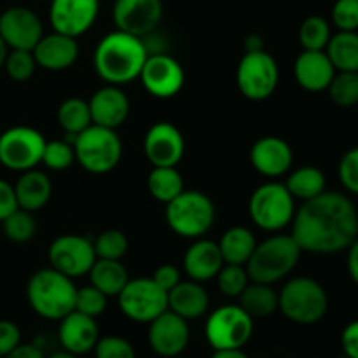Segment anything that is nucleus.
<instances>
[{
    "instance_id": "obj_1",
    "label": "nucleus",
    "mask_w": 358,
    "mask_h": 358,
    "mask_svg": "<svg viewBox=\"0 0 358 358\" xmlns=\"http://www.w3.org/2000/svg\"><path fill=\"white\" fill-rule=\"evenodd\" d=\"M290 226V234L303 252L317 255L339 254L358 236V212L346 194L324 191L296 210Z\"/></svg>"
},
{
    "instance_id": "obj_2",
    "label": "nucleus",
    "mask_w": 358,
    "mask_h": 358,
    "mask_svg": "<svg viewBox=\"0 0 358 358\" xmlns=\"http://www.w3.org/2000/svg\"><path fill=\"white\" fill-rule=\"evenodd\" d=\"M147 56L149 51L143 38L114 30L98 42L93 65L101 80L112 86H124L138 79Z\"/></svg>"
},
{
    "instance_id": "obj_3",
    "label": "nucleus",
    "mask_w": 358,
    "mask_h": 358,
    "mask_svg": "<svg viewBox=\"0 0 358 358\" xmlns=\"http://www.w3.org/2000/svg\"><path fill=\"white\" fill-rule=\"evenodd\" d=\"M77 287L72 278L52 268L38 269L27 285V299L31 310L45 320L59 322L76 308Z\"/></svg>"
},
{
    "instance_id": "obj_4",
    "label": "nucleus",
    "mask_w": 358,
    "mask_h": 358,
    "mask_svg": "<svg viewBox=\"0 0 358 358\" xmlns=\"http://www.w3.org/2000/svg\"><path fill=\"white\" fill-rule=\"evenodd\" d=\"M303 250L292 234H273L257 243L245 264L250 282L275 285L296 269Z\"/></svg>"
},
{
    "instance_id": "obj_5",
    "label": "nucleus",
    "mask_w": 358,
    "mask_h": 358,
    "mask_svg": "<svg viewBox=\"0 0 358 358\" xmlns=\"http://www.w3.org/2000/svg\"><path fill=\"white\" fill-rule=\"evenodd\" d=\"M278 310L297 325H315L327 315L329 296L310 276L290 278L278 292Z\"/></svg>"
},
{
    "instance_id": "obj_6",
    "label": "nucleus",
    "mask_w": 358,
    "mask_h": 358,
    "mask_svg": "<svg viewBox=\"0 0 358 358\" xmlns=\"http://www.w3.org/2000/svg\"><path fill=\"white\" fill-rule=\"evenodd\" d=\"M69 142L76 150V161L93 175L114 170L122 157V142L117 131L105 126L91 124Z\"/></svg>"
},
{
    "instance_id": "obj_7",
    "label": "nucleus",
    "mask_w": 358,
    "mask_h": 358,
    "mask_svg": "<svg viewBox=\"0 0 358 358\" xmlns=\"http://www.w3.org/2000/svg\"><path fill=\"white\" fill-rule=\"evenodd\" d=\"M166 222L175 234L189 240L203 238L215 222L212 199L199 191H182L166 205Z\"/></svg>"
},
{
    "instance_id": "obj_8",
    "label": "nucleus",
    "mask_w": 358,
    "mask_h": 358,
    "mask_svg": "<svg viewBox=\"0 0 358 358\" xmlns=\"http://www.w3.org/2000/svg\"><path fill=\"white\" fill-rule=\"evenodd\" d=\"M296 199L282 182H266L252 192L248 213L252 222L268 233H280L296 215Z\"/></svg>"
},
{
    "instance_id": "obj_9",
    "label": "nucleus",
    "mask_w": 358,
    "mask_h": 358,
    "mask_svg": "<svg viewBox=\"0 0 358 358\" xmlns=\"http://www.w3.org/2000/svg\"><path fill=\"white\" fill-rule=\"evenodd\" d=\"M280 83L278 62L266 49L245 52L236 69V84L247 100H268Z\"/></svg>"
},
{
    "instance_id": "obj_10",
    "label": "nucleus",
    "mask_w": 358,
    "mask_h": 358,
    "mask_svg": "<svg viewBox=\"0 0 358 358\" xmlns=\"http://www.w3.org/2000/svg\"><path fill=\"white\" fill-rule=\"evenodd\" d=\"M254 334V318L240 304H226L210 313L205 325L206 341L213 350L243 348Z\"/></svg>"
},
{
    "instance_id": "obj_11",
    "label": "nucleus",
    "mask_w": 358,
    "mask_h": 358,
    "mask_svg": "<svg viewBox=\"0 0 358 358\" xmlns=\"http://www.w3.org/2000/svg\"><path fill=\"white\" fill-rule=\"evenodd\" d=\"M48 140L30 126H13L0 135V164L7 170L27 171L37 168Z\"/></svg>"
},
{
    "instance_id": "obj_12",
    "label": "nucleus",
    "mask_w": 358,
    "mask_h": 358,
    "mask_svg": "<svg viewBox=\"0 0 358 358\" xmlns=\"http://www.w3.org/2000/svg\"><path fill=\"white\" fill-rule=\"evenodd\" d=\"M119 310L129 320L150 324L163 311L168 310V292L156 285L152 278L129 280L117 296Z\"/></svg>"
},
{
    "instance_id": "obj_13",
    "label": "nucleus",
    "mask_w": 358,
    "mask_h": 358,
    "mask_svg": "<svg viewBox=\"0 0 358 358\" xmlns=\"http://www.w3.org/2000/svg\"><path fill=\"white\" fill-rule=\"evenodd\" d=\"M49 264L69 278H79L90 273L96 261L93 241L79 234H62L56 238L48 250Z\"/></svg>"
},
{
    "instance_id": "obj_14",
    "label": "nucleus",
    "mask_w": 358,
    "mask_h": 358,
    "mask_svg": "<svg viewBox=\"0 0 358 358\" xmlns=\"http://www.w3.org/2000/svg\"><path fill=\"white\" fill-rule=\"evenodd\" d=\"M138 79L154 98L168 100L177 96L185 83V72L180 63L166 52H150L142 66Z\"/></svg>"
},
{
    "instance_id": "obj_15",
    "label": "nucleus",
    "mask_w": 358,
    "mask_h": 358,
    "mask_svg": "<svg viewBox=\"0 0 358 358\" xmlns=\"http://www.w3.org/2000/svg\"><path fill=\"white\" fill-rule=\"evenodd\" d=\"M115 28L135 37L145 38L154 34L163 20L161 0H115L112 10Z\"/></svg>"
},
{
    "instance_id": "obj_16",
    "label": "nucleus",
    "mask_w": 358,
    "mask_h": 358,
    "mask_svg": "<svg viewBox=\"0 0 358 358\" xmlns=\"http://www.w3.org/2000/svg\"><path fill=\"white\" fill-rule=\"evenodd\" d=\"M147 339L157 357L175 358L182 355L189 346L191 331L185 318L166 310L150 322Z\"/></svg>"
},
{
    "instance_id": "obj_17",
    "label": "nucleus",
    "mask_w": 358,
    "mask_h": 358,
    "mask_svg": "<svg viewBox=\"0 0 358 358\" xmlns=\"http://www.w3.org/2000/svg\"><path fill=\"white\" fill-rule=\"evenodd\" d=\"M42 35L41 17L28 7H9L0 14V37L9 49L34 51Z\"/></svg>"
},
{
    "instance_id": "obj_18",
    "label": "nucleus",
    "mask_w": 358,
    "mask_h": 358,
    "mask_svg": "<svg viewBox=\"0 0 358 358\" xmlns=\"http://www.w3.org/2000/svg\"><path fill=\"white\" fill-rule=\"evenodd\" d=\"M100 0H51L49 23L52 30L70 37H80L96 21Z\"/></svg>"
},
{
    "instance_id": "obj_19",
    "label": "nucleus",
    "mask_w": 358,
    "mask_h": 358,
    "mask_svg": "<svg viewBox=\"0 0 358 358\" xmlns=\"http://www.w3.org/2000/svg\"><path fill=\"white\" fill-rule=\"evenodd\" d=\"M185 152L180 129L168 121H159L143 136V154L152 166H177Z\"/></svg>"
},
{
    "instance_id": "obj_20",
    "label": "nucleus",
    "mask_w": 358,
    "mask_h": 358,
    "mask_svg": "<svg viewBox=\"0 0 358 358\" xmlns=\"http://www.w3.org/2000/svg\"><path fill=\"white\" fill-rule=\"evenodd\" d=\"M250 163L261 175L269 178L283 177L294 164V150L280 136H262L252 145Z\"/></svg>"
},
{
    "instance_id": "obj_21",
    "label": "nucleus",
    "mask_w": 358,
    "mask_h": 358,
    "mask_svg": "<svg viewBox=\"0 0 358 358\" xmlns=\"http://www.w3.org/2000/svg\"><path fill=\"white\" fill-rule=\"evenodd\" d=\"M58 339L62 348L73 355L80 357L93 352L100 339L96 318H91L73 310L72 313L59 320Z\"/></svg>"
},
{
    "instance_id": "obj_22",
    "label": "nucleus",
    "mask_w": 358,
    "mask_h": 358,
    "mask_svg": "<svg viewBox=\"0 0 358 358\" xmlns=\"http://www.w3.org/2000/svg\"><path fill=\"white\" fill-rule=\"evenodd\" d=\"M31 52H34L37 66L49 70V72H62V70L70 69L77 62L79 44H77L76 37L52 31L49 35H42Z\"/></svg>"
},
{
    "instance_id": "obj_23",
    "label": "nucleus",
    "mask_w": 358,
    "mask_h": 358,
    "mask_svg": "<svg viewBox=\"0 0 358 358\" xmlns=\"http://www.w3.org/2000/svg\"><path fill=\"white\" fill-rule=\"evenodd\" d=\"M87 103H90L93 124L105 126V128L117 129L119 126L124 124L129 115V100L121 86L107 84L100 87L94 91Z\"/></svg>"
},
{
    "instance_id": "obj_24",
    "label": "nucleus",
    "mask_w": 358,
    "mask_h": 358,
    "mask_svg": "<svg viewBox=\"0 0 358 358\" xmlns=\"http://www.w3.org/2000/svg\"><path fill=\"white\" fill-rule=\"evenodd\" d=\"M334 76L336 69L325 51H304L303 49L294 63V77L297 84L310 93L327 91Z\"/></svg>"
},
{
    "instance_id": "obj_25",
    "label": "nucleus",
    "mask_w": 358,
    "mask_h": 358,
    "mask_svg": "<svg viewBox=\"0 0 358 358\" xmlns=\"http://www.w3.org/2000/svg\"><path fill=\"white\" fill-rule=\"evenodd\" d=\"M222 266L224 259L219 243L212 240L198 238L189 245L184 254V271L194 282H210L219 275Z\"/></svg>"
},
{
    "instance_id": "obj_26",
    "label": "nucleus",
    "mask_w": 358,
    "mask_h": 358,
    "mask_svg": "<svg viewBox=\"0 0 358 358\" xmlns=\"http://www.w3.org/2000/svg\"><path fill=\"white\" fill-rule=\"evenodd\" d=\"M14 187L16 194L17 208H23L27 212H38L49 203L52 196V182L48 173L31 168V170L21 171V177L17 178Z\"/></svg>"
},
{
    "instance_id": "obj_27",
    "label": "nucleus",
    "mask_w": 358,
    "mask_h": 358,
    "mask_svg": "<svg viewBox=\"0 0 358 358\" xmlns=\"http://www.w3.org/2000/svg\"><path fill=\"white\" fill-rule=\"evenodd\" d=\"M210 296L203 285L194 280L180 282L168 292V310L185 320L201 318L208 311Z\"/></svg>"
},
{
    "instance_id": "obj_28",
    "label": "nucleus",
    "mask_w": 358,
    "mask_h": 358,
    "mask_svg": "<svg viewBox=\"0 0 358 358\" xmlns=\"http://www.w3.org/2000/svg\"><path fill=\"white\" fill-rule=\"evenodd\" d=\"M87 276H90L91 285L101 290L107 297H117L129 282L128 269L124 268V264L112 259H96Z\"/></svg>"
},
{
    "instance_id": "obj_29",
    "label": "nucleus",
    "mask_w": 358,
    "mask_h": 358,
    "mask_svg": "<svg viewBox=\"0 0 358 358\" xmlns=\"http://www.w3.org/2000/svg\"><path fill=\"white\" fill-rule=\"evenodd\" d=\"M255 247H257V240L254 233L243 226L229 227L219 241L224 264L245 266L254 254Z\"/></svg>"
},
{
    "instance_id": "obj_30",
    "label": "nucleus",
    "mask_w": 358,
    "mask_h": 358,
    "mask_svg": "<svg viewBox=\"0 0 358 358\" xmlns=\"http://www.w3.org/2000/svg\"><path fill=\"white\" fill-rule=\"evenodd\" d=\"M289 177L283 182L294 199L310 201L322 192L327 191V178L324 171L317 166H301L297 170L289 171Z\"/></svg>"
},
{
    "instance_id": "obj_31",
    "label": "nucleus",
    "mask_w": 358,
    "mask_h": 358,
    "mask_svg": "<svg viewBox=\"0 0 358 358\" xmlns=\"http://www.w3.org/2000/svg\"><path fill=\"white\" fill-rule=\"evenodd\" d=\"M336 72H358V31H338L325 48Z\"/></svg>"
},
{
    "instance_id": "obj_32",
    "label": "nucleus",
    "mask_w": 358,
    "mask_h": 358,
    "mask_svg": "<svg viewBox=\"0 0 358 358\" xmlns=\"http://www.w3.org/2000/svg\"><path fill=\"white\" fill-rule=\"evenodd\" d=\"M238 299L252 318L271 317L278 310V292L268 283L250 282Z\"/></svg>"
},
{
    "instance_id": "obj_33",
    "label": "nucleus",
    "mask_w": 358,
    "mask_h": 358,
    "mask_svg": "<svg viewBox=\"0 0 358 358\" xmlns=\"http://www.w3.org/2000/svg\"><path fill=\"white\" fill-rule=\"evenodd\" d=\"M147 189L156 201L168 205L184 191V178L177 166H152L147 177Z\"/></svg>"
},
{
    "instance_id": "obj_34",
    "label": "nucleus",
    "mask_w": 358,
    "mask_h": 358,
    "mask_svg": "<svg viewBox=\"0 0 358 358\" xmlns=\"http://www.w3.org/2000/svg\"><path fill=\"white\" fill-rule=\"evenodd\" d=\"M58 124L62 126L65 135L70 136V138L79 135L80 131H84V129L93 124L90 103L77 96L66 98L58 107Z\"/></svg>"
},
{
    "instance_id": "obj_35",
    "label": "nucleus",
    "mask_w": 358,
    "mask_h": 358,
    "mask_svg": "<svg viewBox=\"0 0 358 358\" xmlns=\"http://www.w3.org/2000/svg\"><path fill=\"white\" fill-rule=\"evenodd\" d=\"M299 44L304 51H325L332 37L331 23L322 16H308L299 27Z\"/></svg>"
},
{
    "instance_id": "obj_36",
    "label": "nucleus",
    "mask_w": 358,
    "mask_h": 358,
    "mask_svg": "<svg viewBox=\"0 0 358 358\" xmlns=\"http://www.w3.org/2000/svg\"><path fill=\"white\" fill-rule=\"evenodd\" d=\"M332 103L341 108L358 105V72H336L327 87Z\"/></svg>"
},
{
    "instance_id": "obj_37",
    "label": "nucleus",
    "mask_w": 358,
    "mask_h": 358,
    "mask_svg": "<svg viewBox=\"0 0 358 358\" xmlns=\"http://www.w3.org/2000/svg\"><path fill=\"white\" fill-rule=\"evenodd\" d=\"M3 234L14 243H27L37 233V222L34 219V213L27 212L23 208H16L10 215L2 220Z\"/></svg>"
},
{
    "instance_id": "obj_38",
    "label": "nucleus",
    "mask_w": 358,
    "mask_h": 358,
    "mask_svg": "<svg viewBox=\"0 0 358 358\" xmlns=\"http://www.w3.org/2000/svg\"><path fill=\"white\" fill-rule=\"evenodd\" d=\"M96 259H112L121 261L129 248V241L126 234L119 229H107L98 234L93 241Z\"/></svg>"
},
{
    "instance_id": "obj_39",
    "label": "nucleus",
    "mask_w": 358,
    "mask_h": 358,
    "mask_svg": "<svg viewBox=\"0 0 358 358\" xmlns=\"http://www.w3.org/2000/svg\"><path fill=\"white\" fill-rule=\"evenodd\" d=\"M3 69H6L7 76L16 83H27L34 77L35 69H37V62L31 51H24V49H9L3 62Z\"/></svg>"
},
{
    "instance_id": "obj_40",
    "label": "nucleus",
    "mask_w": 358,
    "mask_h": 358,
    "mask_svg": "<svg viewBox=\"0 0 358 358\" xmlns=\"http://www.w3.org/2000/svg\"><path fill=\"white\" fill-rule=\"evenodd\" d=\"M215 280L220 292L226 297H240L241 292L250 283V276H248L247 268L238 264H224L220 268L219 275L215 276Z\"/></svg>"
},
{
    "instance_id": "obj_41",
    "label": "nucleus",
    "mask_w": 358,
    "mask_h": 358,
    "mask_svg": "<svg viewBox=\"0 0 358 358\" xmlns=\"http://www.w3.org/2000/svg\"><path fill=\"white\" fill-rule=\"evenodd\" d=\"M41 163H44L45 168L52 171L69 170L76 163V150H73V145L70 142H66V140L45 142Z\"/></svg>"
},
{
    "instance_id": "obj_42",
    "label": "nucleus",
    "mask_w": 358,
    "mask_h": 358,
    "mask_svg": "<svg viewBox=\"0 0 358 358\" xmlns=\"http://www.w3.org/2000/svg\"><path fill=\"white\" fill-rule=\"evenodd\" d=\"M107 299L108 297L101 290H98L96 287H93L90 283V285L77 289L76 308L73 310L83 315H87L91 318H96L107 308Z\"/></svg>"
},
{
    "instance_id": "obj_43",
    "label": "nucleus",
    "mask_w": 358,
    "mask_h": 358,
    "mask_svg": "<svg viewBox=\"0 0 358 358\" xmlns=\"http://www.w3.org/2000/svg\"><path fill=\"white\" fill-rule=\"evenodd\" d=\"M94 358H136L135 348L121 336H105L94 346Z\"/></svg>"
},
{
    "instance_id": "obj_44",
    "label": "nucleus",
    "mask_w": 358,
    "mask_h": 358,
    "mask_svg": "<svg viewBox=\"0 0 358 358\" xmlns=\"http://www.w3.org/2000/svg\"><path fill=\"white\" fill-rule=\"evenodd\" d=\"M331 17L338 31H358V0H336Z\"/></svg>"
},
{
    "instance_id": "obj_45",
    "label": "nucleus",
    "mask_w": 358,
    "mask_h": 358,
    "mask_svg": "<svg viewBox=\"0 0 358 358\" xmlns=\"http://www.w3.org/2000/svg\"><path fill=\"white\" fill-rule=\"evenodd\" d=\"M338 175L343 187L350 194L358 196V147L346 150L338 164Z\"/></svg>"
},
{
    "instance_id": "obj_46",
    "label": "nucleus",
    "mask_w": 358,
    "mask_h": 358,
    "mask_svg": "<svg viewBox=\"0 0 358 358\" xmlns=\"http://www.w3.org/2000/svg\"><path fill=\"white\" fill-rule=\"evenodd\" d=\"M21 343V331L14 322L0 320V358L13 352Z\"/></svg>"
},
{
    "instance_id": "obj_47",
    "label": "nucleus",
    "mask_w": 358,
    "mask_h": 358,
    "mask_svg": "<svg viewBox=\"0 0 358 358\" xmlns=\"http://www.w3.org/2000/svg\"><path fill=\"white\" fill-rule=\"evenodd\" d=\"M152 280L164 292H170L175 285H178L182 282L180 269L173 264H163L156 269V273L152 275Z\"/></svg>"
},
{
    "instance_id": "obj_48",
    "label": "nucleus",
    "mask_w": 358,
    "mask_h": 358,
    "mask_svg": "<svg viewBox=\"0 0 358 358\" xmlns=\"http://www.w3.org/2000/svg\"><path fill=\"white\" fill-rule=\"evenodd\" d=\"M341 346L346 357L358 358V320L350 322L341 334Z\"/></svg>"
},
{
    "instance_id": "obj_49",
    "label": "nucleus",
    "mask_w": 358,
    "mask_h": 358,
    "mask_svg": "<svg viewBox=\"0 0 358 358\" xmlns=\"http://www.w3.org/2000/svg\"><path fill=\"white\" fill-rule=\"evenodd\" d=\"M16 208L17 201L16 194H14V187L9 182L0 178V222H2L7 215H10Z\"/></svg>"
},
{
    "instance_id": "obj_50",
    "label": "nucleus",
    "mask_w": 358,
    "mask_h": 358,
    "mask_svg": "<svg viewBox=\"0 0 358 358\" xmlns=\"http://www.w3.org/2000/svg\"><path fill=\"white\" fill-rule=\"evenodd\" d=\"M3 358H45V355L37 345H31V343H24L23 345V343H20L13 352L7 353Z\"/></svg>"
},
{
    "instance_id": "obj_51",
    "label": "nucleus",
    "mask_w": 358,
    "mask_h": 358,
    "mask_svg": "<svg viewBox=\"0 0 358 358\" xmlns=\"http://www.w3.org/2000/svg\"><path fill=\"white\" fill-rule=\"evenodd\" d=\"M348 255H346V268H348L350 278L358 287V236L352 241L348 248H346Z\"/></svg>"
},
{
    "instance_id": "obj_52",
    "label": "nucleus",
    "mask_w": 358,
    "mask_h": 358,
    "mask_svg": "<svg viewBox=\"0 0 358 358\" xmlns=\"http://www.w3.org/2000/svg\"><path fill=\"white\" fill-rule=\"evenodd\" d=\"M262 49H264V41H262L261 35L257 34L247 35V38H245V52L262 51Z\"/></svg>"
},
{
    "instance_id": "obj_53",
    "label": "nucleus",
    "mask_w": 358,
    "mask_h": 358,
    "mask_svg": "<svg viewBox=\"0 0 358 358\" xmlns=\"http://www.w3.org/2000/svg\"><path fill=\"white\" fill-rule=\"evenodd\" d=\"M212 358H250L243 352V348H231V350H213Z\"/></svg>"
},
{
    "instance_id": "obj_54",
    "label": "nucleus",
    "mask_w": 358,
    "mask_h": 358,
    "mask_svg": "<svg viewBox=\"0 0 358 358\" xmlns=\"http://www.w3.org/2000/svg\"><path fill=\"white\" fill-rule=\"evenodd\" d=\"M9 52V48L6 45V42L0 37V69H3V62H6V56Z\"/></svg>"
},
{
    "instance_id": "obj_55",
    "label": "nucleus",
    "mask_w": 358,
    "mask_h": 358,
    "mask_svg": "<svg viewBox=\"0 0 358 358\" xmlns=\"http://www.w3.org/2000/svg\"><path fill=\"white\" fill-rule=\"evenodd\" d=\"M45 358H80V357L73 355V353H69V352H65V350H63V352H56V353H52V355H49Z\"/></svg>"
},
{
    "instance_id": "obj_56",
    "label": "nucleus",
    "mask_w": 358,
    "mask_h": 358,
    "mask_svg": "<svg viewBox=\"0 0 358 358\" xmlns=\"http://www.w3.org/2000/svg\"><path fill=\"white\" fill-rule=\"evenodd\" d=\"M341 358H350V357H346V355H345V357H341Z\"/></svg>"
},
{
    "instance_id": "obj_57",
    "label": "nucleus",
    "mask_w": 358,
    "mask_h": 358,
    "mask_svg": "<svg viewBox=\"0 0 358 358\" xmlns=\"http://www.w3.org/2000/svg\"><path fill=\"white\" fill-rule=\"evenodd\" d=\"M311 358H318V357H311Z\"/></svg>"
},
{
    "instance_id": "obj_58",
    "label": "nucleus",
    "mask_w": 358,
    "mask_h": 358,
    "mask_svg": "<svg viewBox=\"0 0 358 358\" xmlns=\"http://www.w3.org/2000/svg\"><path fill=\"white\" fill-rule=\"evenodd\" d=\"M100 2H103V0H100Z\"/></svg>"
}]
</instances>
